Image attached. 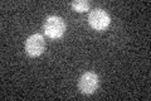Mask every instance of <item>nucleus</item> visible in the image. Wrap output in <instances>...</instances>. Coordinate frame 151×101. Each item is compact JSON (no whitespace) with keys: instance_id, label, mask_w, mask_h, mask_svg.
<instances>
[{"instance_id":"f03ea898","label":"nucleus","mask_w":151,"mask_h":101,"mask_svg":"<svg viewBox=\"0 0 151 101\" xmlns=\"http://www.w3.org/2000/svg\"><path fill=\"white\" fill-rule=\"evenodd\" d=\"M88 23L93 29L101 32V31H105L106 28L110 25L111 18H110V15H108V13L106 10L97 8V9H94V10H92L91 13H89Z\"/></svg>"},{"instance_id":"20e7f679","label":"nucleus","mask_w":151,"mask_h":101,"mask_svg":"<svg viewBox=\"0 0 151 101\" xmlns=\"http://www.w3.org/2000/svg\"><path fill=\"white\" fill-rule=\"evenodd\" d=\"M78 89L83 95H92L98 89V76L94 72H84L78 81Z\"/></svg>"},{"instance_id":"7ed1b4c3","label":"nucleus","mask_w":151,"mask_h":101,"mask_svg":"<svg viewBox=\"0 0 151 101\" xmlns=\"http://www.w3.org/2000/svg\"><path fill=\"white\" fill-rule=\"evenodd\" d=\"M25 52L28 56L30 57H38L40 56L42 53L44 52L45 49V41H44V37L42 34H32L28 39L25 41Z\"/></svg>"},{"instance_id":"f257e3e1","label":"nucleus","mask_w":151,"mask_h":101,"mask_svg":"<svg viewBox=\"0 0 151 101\" xmlns=\"http://www.w3.org/2000/svg\"><path fill=\"white\" fill-rule=\"evenodd\" d=\"M43 32L49 38L58 39V38L63 37V34L65 33V22L60 17L50 15L44 20Z\"/></svg>"},{"instance_id":"39448f33","label":"nucleus","mask_w":151,"mask_h":101,"mask_svg":"<svg viewBox=\"0 0 151 101\" xmlns=\"http://www.w3.org/2000/svg\"><path fill=\"white\" fill-rule=\"evenodd\" d=\"M72 8L74 12L83 13L89 10V3L87 0H74V1H72Z\"/></svg>"}]
</instances>
